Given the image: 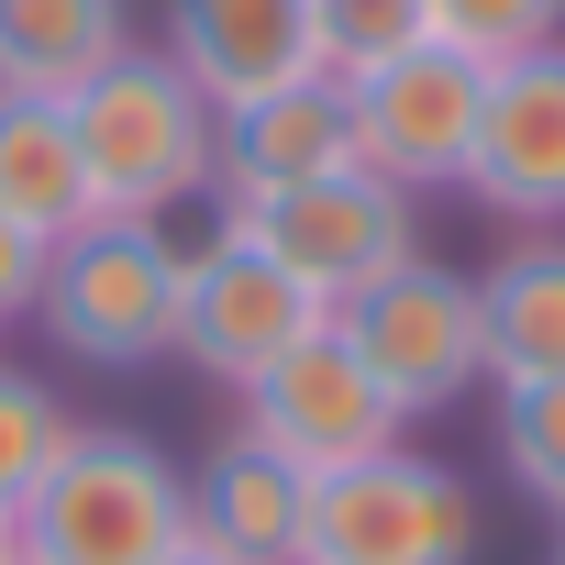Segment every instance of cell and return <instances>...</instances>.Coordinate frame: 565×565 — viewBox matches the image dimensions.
I'll return each instance as SVG.
<instances>
[{
    "label": "cell",
    "instance_id": "1",
    "mask_svg": "<svg viewBox=\"0 0 565 565\" xmlns=\"http://www.w3.org/2000/svg\"><path fill=\"white\" fill-rule=\"evenodd\" d=\"M67 134L100 222H178L189 200H222V111L178 78L167 45H122L89 89H67Z\"/></svg>",
    "mask_w": 565,
    "mask_h": 565
},
{
    "label": "cell",
    "instance_id": "2",
    "mask_svg": "<svg viewBox=\"0 0 565 565\" xmlns=\"http://www.w3.org/2000/svg\"><path fill=\"white\" fill-rule=\"evenodd\" d=\"M23 565H167L189 554V477L122 433V422H78L67 455L45 466V488L12 510Z\"/></svg>",
    "mask_w": 565,
    "mask_h": 565
},
{
    "label": "cell",
    "instance_id": "3",
    "mask_svg": "<svg viewBox=\"0 0 565 565\" xmlns=\"http://www.w3.org/2000/svg\"><path fill=\"white\" fill-rule=\"evenodd\" d=\"M178 289H189V255H178L156 222H78V233L56 244V266H45L34 322H45L78 366L122 377V366H156V355L178 344Z\"/></svg>",
    "mask_w": 565,
    "mask_h": 565
},
{
    "label": "cell",
    "instance_id": "4",
    "mask_svg": "<svg viewBox=\"0 0 565 565\" xmlns=\"http://www.w3.org/2000/svg\"><path fill=\"white\" fill-rule=\"evenodd\" d=\"M233 233H255L277 266L300 277L322 311L366 300L388 266L422 255V222H411V189H388L377 167H333V178H300V189H266V200H233Z\"/></svg>",
    "mask_w": 565,
    "mask_h": 565
},
{
    "label": "cell",
    "instance_id": "5",
    "mask_svg": "<svg viewBox=\"0 0 565 565\" xmlns=\"http://www.w3.org/2000/svg\"><path fill=\"white\" fill-rule=\"evenodd\" d=\"M300 565H477V499L455 466L388 444L344 477H311Z\"/></svg>",
    "mask_w": 565,
    "mask_h": 565
},
{
    "label": "cell",
    "instance_id": "6",
    "mask_svg": "<svg viewBox=\"0 0 565 565\" xmlns=\"http://www.w3.org/2000/svg\"><path fill=\"white\" fill-rule=\"evenodd\" d=\"M344 322V344L377 366V388L422 422V411H455L466 388H488V322H477V277H455V266H433V255H411V266H388L366 300H344L333 311Z\"/></svg>",
    "mask_w": 565,
    "mask_h": 565
},
{
    "label": "cell",
    "instance_id": "7",
    "mask_svg": "<svg viewBox=\"0 0 565 565\" xmlns=\"http://www.w3.org/2000/svg\"><path fill=\"white\" fill-rule=\"evenodd\" d=\"M244 433L277 444L300 477H344V466L388 455V444L411 433V411L377 388V366L344 344V322H322V333H300L289 355L244 388Z\"/></svg>",
    "mask_w": 565,
    "mask_h": 565
},
{
    "label": "cell",
    "instance_id": "8",
    "mask_svg": "<svg viewBox=\"0 0 565 565\" xmlns=\"http://www.w3.org/2000/svg\"><path fill=\"white\" fill-rule=\"evenodd\" d=\"M322 322H333V311L300 289V277L277 266L255 233H233V222H222V233L189 255V289H178V344H167V355H189L211 388H233V399H244L277 355H289L300 333H322Z\"/></svg>",
    "mask_w": 565,
    "mask_h": 565
},
{
    "label": "cell",
    "instance_id": "9",
    "mask_svg": "<svg viewBox=\"0 0 565 565\" xmlns=\"http://www.w3.org/2000/svg\"><path fill=\"white\" fill-rule=\"evenodd\" d=\"M355 100V167H377L388 189H466V156H477V111H488V67L455 56V45H411L388 56L377 78L344 89Z\"/></svg>",
    "mask_w": 565,
    "mask_h": 565
},
{
    "label": "cell",
    "instance_id": "10",
    "mask_svg": "<svg viewBox=\"0 0 565 565\" xmlns=\"http://www.w3.org/2000/svg\"><path fill=\"white\" fill-rule=\"evenodd\" d=\"M466 189H477L499 222H532V233L565 222V45L488 67V111H477Z\"/></svg>",
    "mask_w": 565,
    "mask_h": 565
},
{
    "label": "cell",
    "instance_id": "11",
    "mask_svg": "<svg viewBox=\"0 0 565 565\" xmlns=\"http://www.w3.org/2000/svg\"><path fill=\"white\" fill-rule=\"evenodd\" d=\"M300 532H311V477L255 444V433H222L189 477V554L211 565H300Z\"/></svg>",
    "mask_w": 565,
    "mask_h": 565
},
{
    "label": "cell",
    "instance_id": "12",
    "mask_svg": "<svg viewBox=\"0 0 565 565\" xmlns=\"http://www.w3.org/2000/svg\"><path fill=\"white\" fill-rule=\"evenodd\" d=\"M167 56L211 111L266 100L289 78H322L311 67V0H167Z\"/></svg>",
    "mask_w": 565,
    "mask_h": 565
},
{
    "label": "cell",
    "instance_id": "13",
    "mask_svg": "<svg viewBox=\"0 0 565 565\" xmlns=\"http://www.w3.org/2000/svg\"><path fill=\"white\" fill-rule=\"evenodd\" d=\"M333 167H355L344 78H289V89L222 111V200H266V189H300V178H333Z\"/></svg>",
    "mask_w": 565,
    "mask_h": 565
},
{
    "label": "cell",
    "instance_id": "14",
    "mask_svg": "<svg viewBox=\"0 0 565 565\" xmlns=\"http://www.w3.org/2000/svg\"><path fill=\"white\" fill-rule=\"evenodd\" d=\"M477 322H488V388L565 377V233H532L477 277Z\"/></svg>",
    "mask_w": 565,
    "mask_h": 565
},
{
    "label": "cell",
    "instance_id": "15",
    "mask_svg": "<svg viewBox=\"0 0 565 565\" xmlns=\"http://www.w3.org/2000/svg\"><path fill=\"white\" fill-rule=\"evenodd\" d=\"M134 45V0H0V89L67 100Z\"/></svg>",
    "mask_w": 565,
    "mask_h": 565
},
{
    "label": "cell",
    "instance_id": "16",
    "mask_svg": "<svg viewBox=\"0 0 565 565\" xmlns=\"http://www.w3.org/2000/svg\"><path fill=\"white\" fill-rule=\"evenodd\" d=\"M0 211L23 233L67 244L89 211V167H78V134H67V100H34V89H0Z\"/></svg>",
    "mask_w": 565,
    "mask_h": 565
},
{
    "label": "cell",
    "instance_id": "17",
    "mask_svg": "<svg viewBox=\"0 0 565 565\" xmlns=\"http://www.w3.org/2000/svg\"><path fill=\"white\" fill-rule=\"evenodd\" d=\"M411 45H433V12L422 0H311V67L322 78H377L388 56H411Z\"/></svg>",
    "mask_w": 565,
    "mask_h": 565
},
{
    "label": "cell",
    "instance_id": "18",
    "mask_svg": "<svg viewBox=\"0 0 565 565\" xmlns=\"http://www.w3.org/2000/svg\"><path fill=\"white\" fill-rule=\"evenodd\" d=\"M499 466L532 510L565 521V377H532V388H499Z\"/></svg>",
    "mask_w": 565,
    "mask_h": 565
},
{
    "label": "cell",
    "instance_id": "19",
    "mask_svg": "<svg viewBox=\"0 0 565 565\" xmlns=\"http://www.w3.org/2000/svg\"><path fill=\"white\" fill-rule=\"evenodd\" d=\"M433 12V45L477 56V67H510V56H554L565 45V0H422Z\"/></svg>",
    "mask_w": 565,
    "mask_h": 565
},
{
    "label": "cell",
    "instance_id": "20",
    "mask_svg": "<svg viewBox=\"0 0 565 565\" xmlns=\"http://www.w3.org/2000/svg\"><path fill=\"white\" fill-rule=\"evenodd\" d=\"M67 411H56V388L45 377H23V366H0V521H12L34 488H45V466L67 455Z\"/></svg>",
    "mask_w": 565,
    "mask_h": 565
},
{
    "label": "cell",
    "instance_id": "21",
    "mask_svg": "<svg viewBox=\"0 0 565 565\" xmlns=\"http://www.w3.org/2000/svg\"><path fill=\"white\" fill-rule=\"evenodd\" d=\"M45 266H56V244H45V233H23L12 211H0V322H34Z\"/></svg>",
    "mask_w": 565,
    "mask_h": 565
},
{
    "label": "cell",
    "instance_id": "22",
    "mask_svg": "<svg viewBox=\"0 0 565 565\" xmlns=\"http://www.w3.org/2000/svg\"><path fill=\"white\" fill-rule=\"evenodd\" d=\"M0 565H23V543H12V521H0Z\"/></svg>",
    "mask_w": 565,
    "mask_h": 565
},
{
    "label": "cell",
    "instance_id": "23",
    "mask_svg": "<svg viewBox=\"0 0 565 565\" xmlns=\"http://www.w3.org/2000/svg\"><path fill=\"white\" fill-rule=\"evenodd\" d=\"M554 565H565V521H554Z\"/></svg>",
    "mask_w": 565,
    "mask_h": 565
},
{
    "label": "cell",
    "instance_id": "24",
    "mask_svg": "<svg viewBox=\"0 0 565 565\" xmlns=\"http://www.w3.org/2000/svg\"><path fill=\"white\" fill-rule=\"evenodd\" d=\"M167 565H211V554H167Z\"/></svg>",
    "mask_w": 565,
    "mask_h": 565
}]
</instances>
